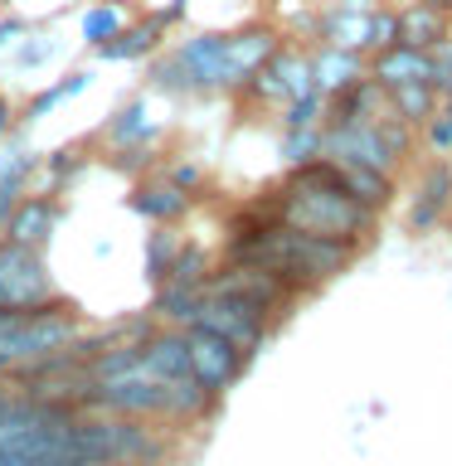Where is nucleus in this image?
Instances as JSON below:
<instances>
[{"label":"nucleus","mask_w":452,"mask_h":466,"mask_svg":"<svg viewBox=\"0 0 452 466\" xmlns=\"http://www.w3.org/2000/svg\"><path fill=\"white\" fill-rule=\"evenodd\" d=\"M272 199H262L272 209L277 224L297 228V233H316V238H345V243H370L379 228V214H370L360 199L345 195L341 170L326 156H312L302 166H287L282 185L268 189Z\"/></svg>","instance_id":"obj_1"},{"label":"nucleus","mask_w":452,"mask_h":466,"mask_svg":"<svg viewBox=\"0 0 452 466\" xmlns=\"http://www.w3.org/2000/svg\"><path fill=\"white\" fill-rule=\"evenodd\" d=\"M68 437H73V457L83 466H151L166 451V442L146 428V418H117V413H78Z\"/></svg>","instance_id":"obj_2"},{"label":"nucleus","mask_w":452,"mask_h":466,"mask_svg":"<svg viewBox=\"0 0 452 466\" xmlns=\"http://www.w3.org/2000/svg\"><path fill=\"white\" fill-rule=\"evenodd\" d=\"M78 330H83V316H78V306H73L68 297L54 301V306H39V311H25L15 326L0 330V360L20 364L29 355H44V350L68 345Z\"/></svg>","instance_id":"obj_3"},{"label":"nucleus","mask_w":452,"mask_h":466,"mask_svg":"<svg viewBox=\"0 0 452 466\" xmlns=\"http://www.w3.org/2000/svg\"><path fill=\"white\" fill-rule=\"evenodd\" d=\"M54 301H64V291H58L44 253L0 238V306H10V311H39V306H54Z\"/></svg>","instance_id":"obj_4"},{"label":"nucleus","mask_w":452,"mask_h":466,"mask_svg":"<svg viewBox=\"0 0 452 466\" xmlns=\"http://www.w3.org/2000/svg\"><path fill=\"white\" fill-rule=\"evenodd\" d=\"M306 87H316V78H312V49L282 39L268 54V64H262L233 97H239V102H262V107H282V102L302 97Z\"/></svg>","instance_id":"obj_5"},{"label":"nucleus","mask_w":452,"mask_h":466,"mask_svg":"<svg viewBox=\"0 0 452 466\" xmlns=\"http://www.w3.org/2000/svg\"><path fill=\"white\" fill-rule=\"evenodd\" d=\"M204 297H243V301H253L258 311H268L277 320V316H287V306L297 301V291H292L287 282H277V277L262 272V268L214 262L210 277H204Z\"/></svg>","instance_id":"obj_6"},{"label":"nucleus","mask_w":452,"mask_h":466,"mask_svg":"<svg viewBox=\"0 0 452 466\" xmlns=\"http://www.w3.org/2000/svg\"><path fill=\"white\" fill-rule=\"evenodd\" d=\"M185 360H190V379H195L204 393H214V399H224V393L239 384V374L248 364L243 350H233L224 335H214L204 326H185Z\"/></svg>","instance_id":"obj_7"},{"label":"nucleus","mask_w":452,"mask_h":466,"mask_svg":"<svg viewBox=\"0 0 452 466\" xmlns=\"http://www.w3.org/2000/svg\"><path fill=\"white\" fill-rule=\"evenodd\" d=\"M195 326L224 335L233 350H243V355H258V350L268 345V335H272V316L258 311V306L243 301V297H204Z\"/></svg>","instance_id":"obj_8"},{"label":"nucleus","mask_w":452,"mask_h":466,"mask_svg":"<svg viewBox=\"0 0 452 466\" xmlns=\"http://www.w3.org/2000/svg\"><path fill=\"white\" fill-rule=\"evenodd\" d=\"M287 35L277 29L272 20H248L239 29H229V44H224V97H233L239 87L253 78V73L268 64V54L282 44Z\"/></svg>","instance_id":"obj_9"},{"label":"nucleus","mask_w":452,"mask_h":466,"mask_svg":"<svg viewBox=\"0 0 452 466\" xmlns=\"http://www.w3.org/2000/svg\"><path fill=\"white\" fill-rule=\"evenodd\" d=\"M58 218H64V204H58L54 189H39V195H20V204L5 214V224H0V238L20 243V248H35V253H44V248L54 243L58 233Z\"/></svg>","instance_id":"obj_10"},{"label":"nucleus","mask_w":452,"mask_h":466,"mask_svg":"<svg viewBox=\"0 0 452 466\" xmlns=\"http://www.w3.org/2000/svg\"><path fill=\"white\" fill-rule=\"evenodd\" d=\"M170 39V25L160 10H137L117 35L98 49L102 64H146L151 54H160V44Z\"/></svg>","instance_id":"obj_11"},{"label":"nucleus","mask_w":452,"mask_h":466,"mask_svg":"<svg viewBox=\"0 0 452 466\" xmlns=\"http://www.w3.org/2000/svg\"><path fill=\"white\" fill-rule=\"evenodd\" d=\"M127 209L141 214L146 224H180V218H190V209H195V199L180 195L160 170H151V175H137V180H131Z\"/></svg>","instance_id":"obj_12"},{"label":"nucleus","mask_w":452,"mask_h":466,"mask_svg":"<svg viewBox=\"0 0 452 466\" xmlns=\"http://www.w3.org/2000/svg\"><path fill=\"white\" fill-rule=\"evenodd\" d=\"M447 214H452V175H447V160H428V166L418 170L414 199H408V228H414V233H433Z\"/></svg>","instance_id":"obj_13"},{"label":"nucleus","mask_w":452,"mask_h":466,"mask_svg":"<svg viewBox=\"0 0 452 466\" xmlns=\"http://www.w3.org/2000/svg\"><path fill=\"white\" fill-rule=\"evenodd\" d=\"M365 73L385 87H399V83H428L433 87V54L428 49H408V44H389L379 54H365Z\"/></svg>","instance_id":"obj_14"},{"label":"nucleus","mask_w":452,"mask_h":466,"mask_svg":"<svg viewBox=\"0 0 452 466\" xmlns=\"http://www.w3.org/2000/svg\"><path fill=\"white\" fill-rule=\"evenodd\" d=\"M141 374H146V379H156V384L185 379V374H190V360H185V330L156 326L151 335H146V340H141Z\"/></svg>","instance_id":"obj_15"},{"label":"nucleus","mask_w":452,"mask_h":466,"mask_svg":"<svg viewBox=\"0 0 452 466\" xmlns=\"http://www.w3.org/2000/svg\"><path fill=\"white\" fill-rule=\"evenodd\" d=\"M335 170H341V185L350 199H360L370 214L385 218L394 209V195H399V185H394L389 170H375V166H355V160H335Z\"/></svg>","instance_id":"obj_16"},{"label":"nucleus","mask_w":452,"mask_h":466,"mask_svg":"<svg viewBox=\"0 0 452 466\" xmlns=\"http://www.w3.org/2000/svg\"><path fill=\"white\" fill-rule=\"evenodd\" d=\"M93 83H98V68H93V64H87V68H68L64 78H54L49 87H39V93L29 97L20 112H15V122L35 127V122H44V116H49L54 107H64V102H73L78 93H87Z\"/></svg>","instance_id":"obj_17"},{"label":"nucleus","mask_w":452,"mask_h":466,"mask_svg":"<svg viewBox=\"0 0 452 466\" xmlns=\"http://www.w3.org/2000/svg\"><path fill=\"white\" fill-rule=\"evenodd\" d=\"M394 20H399L394 44H408V49H433L437 39L452 35V15L433 5H394Z\"/></svg>","instance_id":"obj_18"},{"label":"nucleus","mask_w":452,"mask_h":466,"mask_svg":"<svg viewBox=\"0 0 452 466\" xmlns=\"http://www.w3.org/2000/svg\"><path fill=\"white\" fill-rule=\"evenodd\" d=\"M102 141L108 146H156L160 141V122H151L146 97L122 102V107L108 116V127H102Z\"/></svg>","instance_id":"obj_19"},{"label":"nucleus","mask_w":452,"mask_h":466,"mask_svg":"<svg viewBox=\"0 0 452 466\" xmlns=\"http://www.w3.org/2000/svg\"><path fill=\"white\" fill-rule=\"evenodd\" d=\"M312 78L321 93H335V87L365 78V54L335 49V44H312Z\"/></svg>","instance_id":"obj_20"},{"label":"nucleus","mask_w":452,"mask_h":466,"mask_svg":"<svg viewBox=\"0 0 452 466\" xmlns=\"http://www.w3.org/2000/svg\"><path fill=\"white\" fill-rule=\"evenodd\" d=\"M214 403H219L214 393H204L190 374L160 384V422H200Z\"/></svg>","instance_id":"obj_21"},{"label":"nucleus","mask_w":452,"mask_h":466,"mask_svg":"<svg viewBox=\"0 0 452 466\" xmlns=\"http://www.w3.org/2000/svg\"><path fill=\"white\" fill-rule=\"evenodd\" d=\"M200 301H204V287L160 282L156 297H151V320H156V326H170V330H185V326H195Z\"/></svg>","instance_id":"obj_22"},{"label":"nucleus","mask_w":452,"mask_h":466,"mask_svg":"<svg viewBox=\"0 0 452 466\" xmlns=\"http://www.w3.org/2000/svg\"><path fill=\"white\" fill-rule=\"evenodd\" d=\"M35 166H39V151H29L20 141L10 146V156H0V224H5V214L20 204V195H29Z\"/></svg>","instance_id":"obj_23"},{"label":"nucleus","mask_w":452,"mask_h":466,"mask_svg":"<svg viewBox=\"0 0 452 466\" xmlns=\"http://www.w3.org/2000/svg\"><path fill=\"white\" fill-rule=\"evenodd\" d=\"M131 5H122V0H87V10L78 15V39H83V49H102L117 29H122L127 20H131Z\"/></svg>","instance_id":"obj_24"},{"label":"nucleus","mask_w":452,"mask_h":466,"mask_svg":"<svg viewBox=\"0 0 452 466\" xmlns=\"http://www.w3.org/2000/svg\"><path fill=\"white\" fill-rule=\"evenodd\" d=\"M385 97H389V112L399 116L404 127H414V131L428 122V116L437 112V102H443L428 83H399V87H389Z\"/></svg>","instance_id":"obj_25"},{"label":"nucleus","mask_w":452,"mask_h":466,"mask_svg":"<svg viewBox=\"0 0 452 466\" xmlns=\"http://www.w3.org/2000/svg\"><path fill=\"white\" fill-rule=\"evenodd\" d=\"M5 54H10V73H35V68L49 64V58H58V35H54V29H35V25H29Z\"/></svg>","instance_id":"obj_26"},{"label":"nucleus","mask_w":452,"mask_h":466,"mask_svg":"<svg viewBox=\"0 0 452 466\" xmlns=\"http://www.w3.org/2000/svg\"><path fill=\"white\" fill-rule=\"evenodd\" d=\"M175 248H180L175 224H151V233H146V253H141V272H146V282H151V287L166 282V268H170Z\"/></svg>","instance_id":"obj_27"},{"label":"nucleus","mask_w":452,"mask_h":466,"mask_svg":"<svg viewBox=\"0 0 452 466\" xmlns=\"http://www.w3.org/2000/svg\"><path fill=\"white\" fill-rule=\"evenodd\" d=\"M210 268H214V258L204 253V243H185L180 238V248H175V258L166 268V282H175V287H204Z\"/></svg>","instance_id":"obj_28"},{"label":"nucleus","mask_w":452,"mask_h":466,"mask_svg":"<svg viewBox=\"0 0 452 466\" xmlns=\"http://www.w3.org/2000/svg\"><path fill=\"white\" fill-rule=\"evenodd\" d=\"M83 166H87V156L78 151V146H58V151L39 156L35 175L44 180V189H54V195H58V189H64V185H68V180H73V175H78Z\"/></svg>","instance_id":"obj_29"},{"label":"nucleus","mask_w":452,"mask_h":466,"mask_svg":"<svg viewBox=\"0 0 452 466\" xmlns=\"http://www.w3.org/2000/svg\"><path fill=\"white\" fill-rule=\"evenodd\" d=\"M321 116H326V93L321 87H306L302 97H292L277 107V122L282 131H302V127H321Z\"/></svg>","instance_id":"obj_30"},{"label":"nucleus","mask_w":452,"mask_h":466,"mask_svg":"<svg viewBox=\"0 0 452 466\" xmlns=\"http://www.w3.org/2000/svg\"><path fill=\"white\" fill-rule=\"evenodd\" d=\"M277 156H282V166H302V160L321 156V127L282 131V141H277Z\"/></svg>","instance_id":"obj_31"},{"label":"nucleus","mask_w":452,"mask_h":466,"mask_svg":"<svg viewBox=\"0 0 452 466\" xmlns=\"http://www.w3.org/2000/svg\"><path fill=\"white\" fill-rule=\"evenodd\" d=\"M418 151H433V156H452V112L437 102V112L418 127Z\"/></svg>","instance_id":"obj_32"},{"label":"nucleus","mask_w":452,"mask_h":466,"mask_svg":"<svg viewBox=\"0 0 452 466\" xmlns=\"http://www.w3.org/2000/svg\"><path fill=\"white\" fill-rule=\"evenodd\" d=\"M160 175L190 199H200L204 189H210V170H204L200 160H170V166H160Z\"/></svg>","instance_id":"obj_33"},{"label":"nucleus","mask_w":452,"mask_h":466,"mask_svg":"<svg viewBox=\"0 0 452 466\" xmlns=\"http://www.w3.org/2000/svg\"><path fill=\"white\" fill-rule=\"evenodd\" d=\"M108 166L122 175H151L156 170V146H108Z\"/></svg>","instance_id":"obj_34"},{"label":"nucleus","mask_w":452,"mask_h":466,"mask_svg":"<svg viewBox=\"0 0 452 466\" xmlns=\"http://www.w3.org/2000/svg\"><path fill=\"white\" fill-rule=\"evenodd\" d=\"M394 35H399V20H394V5H375L365 15V54H379L389 49Z\"/></svg>","instance_id":"obj_35"},{"label":"nucleus","mask_w":452,"mask_h":466,"mask_svg":"<svg viewBox=\"0 0 452 466\" xmlns=\"http://www.w3.org/2000/svg\"><path fill=\"white\" fill-rule=\"evenodd\" d=\"M25 29H29V20H25V15H0V54H5L10 44L25 35Z\"/></svg>","instance_id":"obj_36"},{"label":"nucleus","mask_w":452,"mask_h":466,"mask_svg":"<svg viewBox=\"0 0 452 466\" xmlns=\"http://www.w3.org/2000/svg\"><path fill=\"white\" fill-rule=\"evenodd\" d=\"M15 127H20V122H15V102L0 93V137H10V141H15Z\"/></svg>","instance_id":"obj_37"},{"label":"nucleus","mask_w":452,"mask_h":466,"mask_svg":"<svg viewBox=\"0 0 452 466\" xmlns=\"http://www.w3.org/2000/svg\"><path fill=\"white\" fill-rule=\"evenodd\" d=\"M335 10H350V15H370L375 5H389V0H326Z\"/></svg>","instance_id":"obj_38"},{"label":"nucleus","mask_w":452,"mask_h":466,"mask_svg":"<svg viewBox=\"0 0 452 466\" xmlns=\"http://www.w3.org/2000/svg\"><path fill=\"white\" fill-rule=\"evenodd\" d=\"M20 399V384H10V379H0V413H5V408Z\"/></svg>","instance_id":"obj_39"},{"label":"nucleus","mask_w":452,"mask_h":466,"mask_svg":"<svg viewBox=\"0 0 452 466\" xmlns=\"http://www.w3.org/2000/svg\"><path fill=\"white\" fill-rule=\"evenodd\" d=\"M399 5H433V10H447L452 15V0H399Z\"/></svg>","instance_id":"obj_40"},{"label":"nucleus","mask_w":452,"mask_h":466,"mask_svg":"<svg viewBox=\"0 0 452 466\" xmlns=\"http://www.w3.org/2000/svg\"><path fill=\"white\" fill-rule=\"evenodd\" d=\"M20 316H25V311H10V306H0V330H5V326H15Z\"/></svg>","instance_id":"obj_41"},{"label":"nucleus","mask_w":452,"mask_h":466,"mask_svg":"<svg viewBox=\"0 0 452 466\" xmlns=\"http://www.w3.org/2000/svg\"><path fill=\"white\" fill-rule=\"evenodd\" d=\"M443 107H447V112H452V93H447V97H443Z\"/></svg>","instance_id":"obj_42"},{"label":"nucleus","mask_w":452,"mask_h":466,"mask_svg":"<svg viewBox=\"0 0 452 466\" xmlns=\"http://www.w3.org/2000/svg\"><path fill=\"white\" fill-rule=\"evenodd\" d=\"M5 370H10V364H5V360H0V379H5Z\"/></svg>","instance_id":"obj_43"},{"label":"nucleus","mask_w":452,"mask_h":466,"mask_svg":"<svg viewBox=\"0 0 452 466\" xmlns=\"http://www.w3.org/2000/svg\"><path fill=\"white\" fill-rule=\"evenodd\" d=\"M443 160H447V175H452V156H443Z\"/></svg>","instance_id":"obj_44"},{"label":"nucleus","mask_w":452,"mask_h":466,"mask_svg":"<svg viewBox=\"0 0 452 466\" xmlns=\"http://www.w3.org/2000/svg\"><path fill=\"white\" fill-rule=\"evenodd\" d=\"M0 5H5V0H0Z\"/></svg>","instance_id":"obj_45"}]
</instances>
